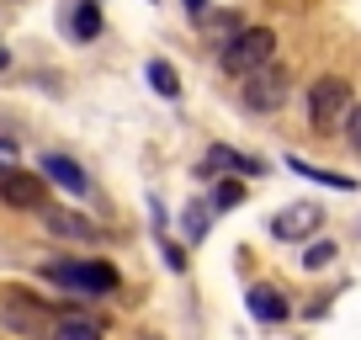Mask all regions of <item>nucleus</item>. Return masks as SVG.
<instances>
[{"mask_svg": "<svg viewBox=\"0 0 361 340\" xmlns=\"http://www.w3.org/2000/svg\"><path fill=\"white\" fill-rule=\"evenodd\" d=\"M180 218H186V239H202L207 234V202H186V207H180Z\"/></svg>", "mask_w": 361, "mask_h": 340, "instance_id": "obj_16", "label": "nucleus"}, {"mask_svg": "<svg viewBox=\"0 0 361 340\" xmlns=\"http://www.w3.org/2000/svg\"><path fill=\"white\" fill-rule=\"evenodd\" d=\"M213 202L218 207H239V202H245V181H218L213 186Z\"/></svg>", "mask_w": 361, "mask_h": 340, "instance_id": "obj_18", "label": "nucleus"}, {"mask_svg": "<svg viewBox=\"0 0 361 340\" xmlns=\"http://www.w3.org/2000/svg\"><path fill=\"white\" fill-rule=\"evenodd\" d=\"M6 64H11V54H6V48H0V69H6Z\"/></svg>", "mask_w": 361, "mask_h": 340, "instance_id": "obj_22", "label": "nucleus"}, {"mask_svg": "<svg viewBox=\"0 0 361 340\" xmlns=\"http://www.w3.org/2000/svg\"><path fill=\"white\" fill-rule=\"evenodd\" d=\"M186 11H192V16H207V0H186Z\"/></svg>", "mask_w": 361, "mask_h": 340, "instance_id": "obj_21", "label": "nucleus"}, {"mask_svg": "<svg viewBox=\"0 0 361 340\" xmlns=\"http://www.w3.org/2000/svg\"><path fill=\"white\" fill-rule=\"evenodd\" d=\"M102 32V6L96 0H69V37L75 43H96Z\"/></svg>", "mask_w": 361, "mask_h": 340, "instance_id": "obj_9", "label": "nucleus"}, {"mask_svg": "<svg viewBox=\"0 0 361 340\" xmlns=\"http://www.w3.org/2000/svg\"><path fill=\"white\" fill-rule=\"evenodd\" d=\"M138 340H159V335H138Z\"/></svg>", "mask_w": 361, "mask_h": 340, "instance_id": "obj_23", "label": "nucleus"}, {"mask_svg": "<svg viewBox=\"0 0 361 340\" xmlns=\"http://www.w3.org/2000/svg\"><path fill=\"white\" fill-rule=\"evenodd\" d=\"M319 224H324V207L298 202V207H282V213L271 218V234H276V239H308Z\"/></svg>", "mask_w": 361, "mask_h": 340, "instance_id": "obj_7", "label": "nucleus"}, {"mask_svg": "<svg viewBox=\"0 0 361 340\" xmlns=\"http://www.w3.org/2000/svg\"><path fill=\"white\" fill-rule=\"evenodd\" d=\"M250 85H245V107L250 112H276V107L287 102V69H276V64H260L255 75H245Z\"/></svg>", "mask_w": 361, "mask_h": 340, "instance_id": "obj_6", "label": "nucleus"}, {"mask_svg": "<svg viewBox=\"0 0 361 340\" xmlns=\"http://www.w3.org/2000/svg\"><path fill=\"white\" fill-rule=\"evenodd\" d=\"M59 287H75V293H112L117 287V272L106 261H64V266H48Z\"/></svg>", "mask_w": 361, "mask_h": 340, "instance_id": "obj_5", "label": "nucleus"}, {"mask_svg": "<svg viewBox=\"0 0 361 340\" xmlns=\"http://www.w3.org/2000/svg\"><path fill=\"white\" fill-rule=\"evenodd\" d=\"M0 202H6V207H22V213H43V207H48V186H43V176L6 165V170H0Z\"/></svg>", "mask_w": 361, "mask_h": 340, "instance_id": "obj_4", "label": "nucleus"}, {"mask_svg": "<svg viewBox=\"0 0 361 340\" xmlns=\"http://www.w3.org/2000/svg\"><path fill=\"white\" fill-rule=\"evenodd\" d=\"M43 176H48V181H59L64 192H75V197L90 192V176H85L69 154H43Z\"/></svg>", "mask_w": 361, "mask_h": 340, "instance_id": "obj_8", "label": "nucleus"}, {"mask_svg": "<svg viewBox=\"0 0 361 340\" xmlns=\"http://www.w3.org/2000/svg\"><path fill=\"white\" fill-rule=\"evenodd\" d=\"M149 85H154L165 102H176V96H180V75L165 64V59H149Z\"/></svg>", "mask_w": 361, "mask_h": 340, "instance_id": "obj_14", "label": "nucleus"}, {"mask_svg": "<svg viewBox=\"0 0 361 340\" xmlns=\"http://www.w3.org/2000/svg\"><path fill=\"white\" fill-rule=\"evenodd\" d=\"M287 170H298V176H308V181H319V186H335V192H356V181L350 176H335V170H319V165H308V159H287Z\"/></svg>", "mask_w": 361, "mask_h": 340, "instance_id": "obj_11", "label": "nucleus"}, {"mask_svg": "<svg viewBox=\"0 0 361 340\" xmlns=\"http://www.w3.org/2000/svg\"><path fill=\"white\" fill-rule=\"evenodd\" d=\"M43 218H48V229L64 234V239H96V229H90L85 218H75V213H59V207H54V213H43Z\"/></svg>", "mask_w": 361, "mask_h": 340, "instance_id": "obj_13", "label": "nucleus"}, {"mask_svg": "<svg viewBox=\"0 0 361 340\" xmlns=\"http://www.w3.org/2000/svg\"><path fill=\"white\" fill-rule=\"evenodd\" d=\"M0 324L11 329V335L37 340V335H48V329H54V314H48L32 293H16V287H11V293H0Z\"/></svg>", "mask_w": 361, "mask_h": 340, "instance_id": "obj_2", "label": "nucleus"}, {"mask_svg": "<svg viewBox=\"0 0 361 340\" xmlns=\"http://www.w3.org/2000/svg\"><path fill=\"white\" fill-rule=\"evenodd\" d=\"M54 340H102V329L90 319H59L54 324Z\"/></svg>", "mask_w": 361, "mask_h": 340, "instance_id": "obj_15", "label": "nucleus"}, {"mask_svg": "<svg viewBox=\"0 0 361 340\" xmlns=\"http://www.w3.org/2000/svg\"><path fill=\"white\" fill-rule=\"evenodd\" d=\"M6 165H16V144H11V138H0V170H6Z\"/></svg>", "mask_w": 361, "mask_h": 340, "instance_id": "obj_20", "label": "nucleus"}, {"mask_svg": "<svg viewBox=\"0 0 361 340\" xmlns=\"http://www.w3.org/2000/svg\"><path fill=\"white\" fill-rule=\"evenodd\" d=\"M207 165H224V170H239V176H260V170H266V165H260V159L239 154V149H224V144H218L213 154H207Z\"/></svg>", "mask_w": 361, "mask_h": 340, "instance_id": "obj_12", "label": "nucleus"}, {"mask_svg": "<svg viewBox=\"0 0 361 340\" xmlns=\"http://www.w3.org/2000/svg\"><path fill=\"white\" fill-rule=\"evenodd\" d=\"M345 138H350V149L361 154V107H350V112H345Z\"/></svg>", "mask_w": 361, "mask_h": 340, "instance_id": "obj_19", "label": "nucleus"}, {"mask_svg": "<svg viewBox=\"0 0 361 340\" xmlns=\"http://www.w3.org/2000/svg\"><path fill=\"white\" fill-rule=\"evenodd\" d=\"M250 314H255L260 324H282L287 319V298L276 293V287H250Z\"/></svg>", "mask_w": 361, "mask_h": 340, "instance_id": "obj_10", "label": "nucleus"}, {"mask_svg": "<svg viewBox=\"0 0 361 340\" xmlns=\"http://www.w3.org/2000/svg\"><path fill=\"white\" fill-rule=\"evenodd\" d=\"M345 112H350V80L324 75V80H314V85H308V117H314L319 128H335Z\"/></svg>", "mask_w": 361, "mask_h": 340, "instance_id": "obj_3", "label": "nucleus"}, {"mask_svg": "<svg viewBox=\"0 0 361 340\" xmlns=\"http://www.w3.org/2000/svg\"><path fill=\"white\" fill-rule=\"evenodd\" d=\"M329 261H335V245H329V239L303 245V266H308V272H319V266H329Z\"/></svg>", "mask_w": 361, "mask_h": 340, "instance_id": "obj_17", "label": "nucleus"}, {"mask_svg": "<svg viewBox=\"0 0 361 340\" xmlns=\"http://www.w3.org/2000/svg\"><path fill=\"white\" fill-rule=\"evenodd\" d=\"M271 54H276V32L271 27H245L224 43V69L228 75H255L260 64H271Z\"/></svg>", "mask_w": 361, "mask_h": 340, "instance_id": "obj_1", "label": "nucleus"}]
</instances>
